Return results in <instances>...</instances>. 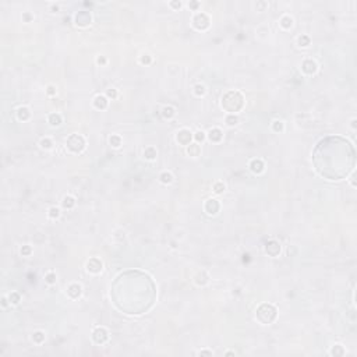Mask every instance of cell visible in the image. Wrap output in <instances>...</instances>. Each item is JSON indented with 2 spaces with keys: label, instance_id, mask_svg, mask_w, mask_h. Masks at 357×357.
I'll return each mask as SVG.
<instances>
[{
  "label": "cell",
  "instance_id": "33",
  "mask_svg": "<svg viewBox=\"0 0 357 357\" xmlns=\"http://www.w3.org/2000/svg\"><path fill=\"white\" fill-rule=\"evenodd\" d=\"M194 89H195V94H197V95H204V94H205V87H204V85H200V84L195 85Z\"/></svg>",
  "mask_w": 357,
  "mask_h": 357
},
{
  "label": "cell",
  "instance_id": "41",
  "mask_svg": "<svg viewBox=\"0 0 357 357\" xmlns=\"http://www.w3.org/2000/svg\"><path fill=\"white\" fill-rule=\"evenodd\" d=\"M48 89H49V91H48L49 94H53V92H54V88H53V87H49Z\"/></svg>",
  "mask_w": 357,
  "mask_h": 357
},
{
  "label": "cell",
  "instance_id": "25",
  "mask_svg": "<svg viewBox=\"0 0 357 357\" xmlns=\"http://www.w3.org/2000/svg\"><path fill=\"white\" fill-rule=\"evenodd\" d=\"M32 340H34L35 343H42L43 340H45V335H43L42 332H35L34 336H32Z\"/></svg>",
  "mask_w": 357,
  "mask_h": 357
},
{
  "label": "cell",
  "instance_id": "13",
  "mask_svg": "<svg viewBox=\"0 0 357 357\" xmlns=\"http://www.w3.org/2000/svg\"><path fill=\"white\" fill-rule=\"evenodd\" d=\"M250 168L254 173H261L264 172V162L261 159H254L250 162Z\"/></svg>",
  "mask_w": 357,
  "mask_h": 357
},
{
  "label": "cell",
  "instance_id": "2",
  "mask_svg": "<svg viewBox=\"0 0 357 357\" xmlns=\"http://www.w3.org/2000/svg\"><path fill=\"white\" fill-rule=\"evenodd\" d=\"M222 106L223 109H226L229 113L239 112L244 106V98L240 92L237 91H230L222 98Z\"/></svg>",
  "mask_w": 357,
  "mask_h": 357
},
{
  "label": "cell",
  "instance_id": "12",
  "mask_svg": "<svg viewBox=\"0 0 357 357\" xmlns=\"http://www.w3.org/2000/svg\"><path fill=\"white\" fill-rule=\"evenodd\" d=\"M265 250H267V253L269 254V255L275 257V255H278L279 251H281V246H279L276 242H273V240H272V242H269V243L267 244V248H265Z\"/></svg>",
  "mask_w": 357,
  "mask_h": 357
},
{
  "label": "cell",
  "instance_id": "15",
  "mask_svg": "<svg viewBox=\"0 0 357 357\" xmlns=\"http://www.w3.org/2000/svg\"><path fill=\"white\" fill-rule=\"evenodd\" d=\"M209 140L212 142H219L222 140V131L219 128H212L209 130Z\"/></svg>",
  "mask_w": 357,
  "mask_h": 357
},
{
  "label": "cell",
  "instance_id": "29",
  "mask_svg": "<svg viewBox=\"0 0 357 357\" xmlns=\"http://www.w3.org/2000/svg\"><path fill=\"white\" fill-rule=\"evenodd\" d=\"M45 281L48 282V283H54V282H56V275H54L53 272L48 273V275L45 276Z\"/></svg>",
  "mask_w": 357,
  "mask_h": 357
},
{
  "label": "cell",
  "instance_id": "38",
  "mask_svg": "<svg viewBox=\"0 0 357 357\" xmlns=\"http://www.w3.org/2000/svg\"><path fill=\"white\" fill-rule=\"evenodd\" d=\"M204 138H205V134H204L202 131H198V133H195V140H197V141H202Z\"/></svg>",
  "mask_w": 357,
  "mask_h": 357
},
{
  "label": "cell",
  "instance_id": "4",
  "mask_svg": "<svg viewBox=\"0 0 357 357\" xmlns=\"http://www.w3.org/2000/svg\"><path fill=\"white\" fill-rule=\"evenodd\" d=\"M67 146H68V149L73 151V152H81L82 149L85 148V141H84V138H82L81 135L73 134V135L68 137Z\"/></svg>",
  "mask_w": 357,
  "mask_h": 357
},
{
  "label": "cell",
  "instance_id": "37",
  "mask_svg": "<svg viewBox=\"0 0 357 357\" xmlns=\"http://www.w3.org/2000/svg\"><path fill=\"white\" fill-rule=\"evenodd\" d=\"M21 254H23V255H28V254H31V247H29V246L23 247V248H21Z\"/></svg>",
  "mask_w": 357,
  "mask_h": 357
},
{
  "label": "cell",
  "instance_id": "40",
  "mask_svg": "<svg viewBox=\"0 0 357 357\" xmlns=\"http://www.w3.org/2000/svg\"><path fill=\"white\" fill-rule=\"evenodd\" d=\"M107 95L112 96V98H116V95H117V94H116L115 89H109V91H107Z\"/></svg>",
  "mask_w": 357,
  "mask_h": 357
},
{
  "label": "cell",
  "instance_id": "7",
  "mask_svg": "<svg viewBox=\"0 0 357 357\" xmlns=\"http://www.w3.org/2000/svg\"><path fill=\"white\" fill-rule=\"evenodd\" d=\"M191 133L189 131V130H181V131L177 133V141L180 144H183V145H189L190 141H191Z\"/></svg>",
  "mask_w": 357,
  "mask_h": 357
},
{
  "label": "cell",
  "instance_id": "18",
  "mask_svg": "<svg viewBox=\"0 0 357 357\" xmlns=\"http://www.w3.org/2000/svg\"><path fill=\"white\" fill-rule=\"evenodd\" d=\"M17 116H18V119L20 120H28L29 119V110L27 109V107H20L18 109V112H17Z\"/></svg>",
  "mask_w": 357,
  "mask_h": 357
},
{
  "label": "cell",
  "instance_id": "20",
  "mask_svg": "<svg viewBox=\"0 0 357 357\" xmlns=\"http://www.w3.org/2000/svg\"><path fill=\"white\" fill-rule=\"evenodd\" d=\"M172 180H173V176H172L169 172H163V173L160 174V181H162V183L169 184V183H172Z\"/></svg>",
  "mask_w": 357,
  "mask_h": 357
},
{
  "label": "cell",
  "instance_id": "3",
  "mask_svg": "<svg viewBox=\"0 0 357 357\" xmlns=\"http://www.w3.org/2000/svg\"><path fill=\"white\" fill-rule=\"evenodd\" d=\"M257 318L262 324H271L276 318V310L271 304H262L257 310Z\"/></svg>",
  "mask_w": 357,
  "mask_h": 357
},
{
  "label": "cell",
  "instance_id": "26",
  "mask_svg": "<svg viewBox=\"0 0 357 357\" xmlns=\"http://www.w3.org/2000/svg\"><path fill=\"white\" fill-rule=\"evenodd\" d=\"M52 141L49 140V138H43V140H41V146L42 148H46V149H49V148H52Z\"/></svg>",
  "mask_w": 357,
  "mask_h": 357
},
{
  "label": "cell",
  "instance_id": "9",
  "mask_svg": "<svg viewBox=\"0 0 357 357\" xmlns=\"http://www.w3.org/2000/svg\"><path fill=\"white\" fill-rule=\"evenodd\" d=\"M76 23H77V25H81V27H84V25H87L88 23H91V15H89V13H87V11L78 13V14H77V17H76Z\"/></svg>",
  "mask_w": 357,
  "mask_h": 357
},
{
  "label": "cell",
  "instance_id": "31",
  "mask_svg": "<svg viewBox=\"0 0 357 357\" xmlns=\"http://www.w3.org/2000/svg\"><path fill=\"white\" fill-rule=\"evenodd\" d=\"M59 215H60V212H59V209H57V208H54V207H53V208L49 209V216H50V218H53V219H54V218H59Z\"/></svg>",
  "mask_w": 357,
  "mask_h": 357
},
{
  "label": "cell",
  "instance_id": "24",
  "mask_svg": "<svg viewBox=\"0 0 357 357\" xmlns=\"http://www.w3.org/2000/svg\"><path fill=\"white\" fill-rule=\"evenodd\" d=\"M163 116H165L166 119L173 117V116H174V109H173V107H170V106L163 107Z\"/></svg>",
  "mask_w": 357,
  "mask_h": 357
},
{
  "label": "cell",
  "instance_id": "39",
  "mask_svg": "<svg viewBox=\"0 0 357 357\" xmlns=\"http://www.w3.org/2000/svg\"><path fill=\"white\" fill-rule=\"evenodd\" d=\"M149 62H151V57H149V56H144V57H141V63H142V64H148Z\"/></svg>",
  "mask_w": 357,
  "mask_h": 357
},
{
  "label": "cell",
  "instance_id": "14",
  "mask_svg": "<svg viewBox=\"0 0 357 357\" xmlns=\"http://www.w3.org/2000/svg\"><path fill=\"white\" fill-rule=\"evenodd\" d=\"M67 293H68V296H70V297L77 298L80 294H81V286H80V285H77V283L70 285V287L67 289Z\"/></svg>",
  "mask_w": 357,
  "mask_h": 357
},
{
  "label": "cell",
  "instance_id": "5",
  "mask_svg": "<svg viewBox=\"0 0 357 357\" xmlns=\"http://www.w3.org/2000/svg\"><path fill=\"white\" fill-rule=\"evenodd\" d=\"M193 23H194L195 28H198V29H205L209 25V18L207 17L204 13H200V14H197V15L194 17Z\"/></svg>",
  "mask_w": 357,
  "mask_h": 357
},
{
  "label": "cell",
  "instance_id": "30",
  "mask_svg": "<svg viewBox=\"0 0 357 357\" xmlns=\"http://www.w3.org/2000/svg\"><path fill=\"white\" fill-rule=\"evenodd\" d=\"M214 190H215V193H216V194H220V193L225 190V184H223V183H216V184L214 186Z\"/></svg>",
  "mask_w": 357,
  "mask_h": 357
},
{
  "label": "cell",
  "instance_id": "28",
  "mask_svg": "<svg viewBox=\"0 0 357 357\" xmlns=\"http://www.w3.org/2000/svg\"><path fill=\"white\" fill-rule=\"evenodd\" d=\"M110 144H112L113 146H120V144H121L120 137H117V135H113V137L110 138Z\"/></svg>",
  "mask_w": 357,
  "mask_h": 357
},
{
  "label": "cell",
  "instance_id": "23",
  "mask_svg": "<svg viewBox=\"0 0 357 357\" xmlns=\"http://www.w3.org/2000/svg\"><path fill=\"white\" fill-rule=\"evenodd\" d=\"M74 204H76V201H74L73 197H64V200H63V207L64 208H73Z\"/></svg>",
  "mask_w": 357,
  "mask_h": 357
},
{
  "label": "cell",
  "instance_id": "36",
  "mask_svg": "<svg viewBox=\"0 0 357 357\" xmlns=\"http://www.w3.org/2000/svg\"><path fill=\"white\" fill-rule=\"evenodd\" d=\"M331 354H335V356H336V354H343V350L340 349V346H335V347L332 349Z\"/></svg>",
  "mask_w": 357,
  "mask_h": 357
},
{
  "label": "cell",
  "instance_id": "6",
  "mask_svg": "<svg viewBox=\"0 0 357 357\" xmlns=\"http://www.w3.org/2000/svg\"><path fill=\"white\" fill-rule=\"evenodd\" d=\"M92 336H94V340H95L96 343L102 345V343H105L107 340L109 335H107V331L105 328H98V329H95V332H94Z\"/></svg>",
  "mask_w": 357,
  "mask_h": 357
},
{
  "label": "cell",
  "instance_id": "19",
  "mask_svg": "<svg viewBox=\"0 0 357 357\" xmlns=\"http://www.w3.org/2000/svg\"><path fill=\"white\" fill-rule=\"evenodd\" d=\"M49 123H50L52 126H59V124L62 123V117H60V115H57V113H52V115H49Z\"/></svg>",
  "mask_w": 357,
  "mask_h": 357
},
{
  "label": "cell",
  "instance_id": "27",
  "mask_svg": "<svg viewBox=\"0 0 357 357\" xmlns=\"http://www.w3.org/2000/svg\"><path fill=\"white\" fill-rule=\"evenodd\" d=\"M226 123H228L229 126H234V124H237V117L233 115L228 116V117H226Z\"/></svg>",
  "mask_w": 357,
  "mask_h": 357
},
{
  "label": "cell",
  "instance_id": "34",
  "mask_svg": "<svg viewBox=\"0 0 357 357\" xmlns=\"http://www.w3.org/2000/svg\"><path fill=\"white\" fill-rule=\"evenodd\" d=\"M273 130H275V131H282V130H283V123L279 120L273 121Z\"/></svg>",
  "mask_w": 357,
  "mask_h": 357
},
{
  "label": "cell",
  "instance_id": "44",
  "mask_svg": "<svg viewBox=\"0 0 357 357\" xmlns=\"http://www.w3.org/2000/svg\"><path fill=\"white\" fill-rule=\"evenodd\" d=\"M173 7H180V3H170Z\"/></svg>",
  "mask_w": 357,
  "mask_h": 357
},
{
  "label": "cell",
  "instance_id": "16",
  "mask_svg": "<svg viewBox=\"0 0 357 357\" xmlns=\"http://www.w3.org/2000/svg\"><path fill=\"white\" fill-rule=\"evenodd\" d=\"M94 103H95V107H98V109H105V107L107 106V101L105 96H96L95 101H94Z\"/></svg>",
  "mask_w": 357,
  "mask_h": 357
},
{
  "label": "cell",
  "instance_id": "35",
  "mask_svg": "<svg viewBox=\"0 0 357 357\" xmlns=\"http://www.w3.org/2000/svg\"><path fill=\"white\" fill-rule=\"evenodd\" d=\"M298 43H300V46H308L310 43L308 37H300L298 38Z\"/></svg>",
  "mask_w": 357,
  "mask_h": 357
},
{
  "label": "cell",
  "instance_id": "8",
  "mask_svg": "<svg viewBox=\"0 0 357 357\" xmlns=\"http://www.w3.org/2000/svg\"><path fill=\"white\" fill-rule=\"evenodd\" d=\"M219 208H220V205L216 200H208L205 204V211L208 212L209 215H215L218 211H219Z\"/></svg>",
  "mask_w": 357,
  "mask_h": 357
},
{
  "label": "cell",
  "instance_id": "17",
  "mask_svg": "<svg viewBox=\"0 0 357 357\" xmlns=\"http://www.w3.org/2000/svg\"><path fill=\"white\" fill-rule=\"evenodd\" d=\"M187 152H189L190 156H198L201 152V148H200V145H197V144H190V146L187 148Z\"/></svg>",
  "mask_w": 357,
  "mask_h": 357
},
{
  "label": "cell",
  "instance_id": "11",
  "mask_svg": "<svg viewBox=\"0 0 357 357\" xmlns=\"http://www.w3.org/2000/svg\"><path fill=\"white\" fill-rule=\"evenodd\" d=\"M87 267H88V271H89V272L98 273V272H101V271H102V262L99 261L98 258H92V259H89V262L87 264Z\"/></svg>",
  "mask_w": 357,
  "mask_h": 357
},
{
  "label": "cell",
  "instance_id": "42",
  "mask_svg": "<svg viewBox=\"0 0 357 357\" xmlns=\"http://www.w3.org/2000/svg\"><path fill=\"white\" fill-rule=\"evenodd\" d=\"M200 354H208V356H211V354H212V351H201Z\"/></svg>",
  "mask_w": 357,
  "mask_h": 357
},
{
  "label": "cell",
  "instance_id": "1",
  "mask_svg": "<svg viewBox=\"0 0 357 357\" xmlns=\"http://www.w3.org/2000/svg\"><path fill=\"white\" fill-rule=\"evenodd\" d=\"M312 160L317 172L329 180H340L354 166V149L340 137L322 140L314 149Z\"/></svg>",
  "mask_w": 357,
  "mask_h": 357
},
{
  "label": "cell",
  "instance_id": "22",
  "mask_svg": "<svg viewBox=\"0 0 357 357\" xmlns=\"http://www.w3.org/2000/svg\"><path fill=\"white\" fill-rule=\"evenodd\" d=\"M144 156H145L146 159H154V158L156 156V151H155L152 146H149V148H146L145 151H144Z\"/></svg>",
  "mask_w": 357,
  "mask_h": 357
},
{
  "label": "cell",
  "instance_id": "43",
  "mask_svg": "<svg viewBox=\"0 0 357 357\" xmlns=\"http://www.w3.org/2000/svg\"><path fill=\"white\" fill-rule=\"evenodd\" d=\"M98 63H99V64H101V63H102V64H105V59H101V57H99V59H98Z\"/></svg>",
  "mask_w": 357,
  "mask_h": 357
},
{
  "label": "cell",
  "instance_id": "21",
  "mask_svg": "<svg viewBox=\"0 0 357 357\" xmlns=\"http://www.w3.org/2000/svg\"><path fill=\"white\" fill-rule=\"evenodd\" d=\"M293 24V20L289 17V15H285V17H282L281 20V25L283 27V28H290Z\"/></svg>",
  "mask_w": 357,
  "mask_h": 357
},
{
  "label": "cell",
  "instance_id": "10",
  "mask_svg": "<svg viewBox=\"0 0 357 357\" xmlns=\"http://www.w3.org/2000/svg\"><path fill=\"white\" fill-rule=\"evenodd\" d=\"M301 70L304 71L306 74H314L315 71H317V64H315V62H312V60H304L303 62V66H301Z\"/></svg>",
  "mask_w": 357,
  "mask_h": 357
},
{
  "label": "cell",
  "instance_id": "32",
  "mask_svg": "<svg viewBox=\"0 0 357 357\" xmlns=\"http://www.w3.org/2000/svg\"><path fill=\"white\" fill-rule=\"evenodd\" d=\"M18 301H20V294H18V293H11V294H10V303L17 304Z\"/></svg>",
  "mask_w": 357,
  "mask_h": 357
}]
</instances>
